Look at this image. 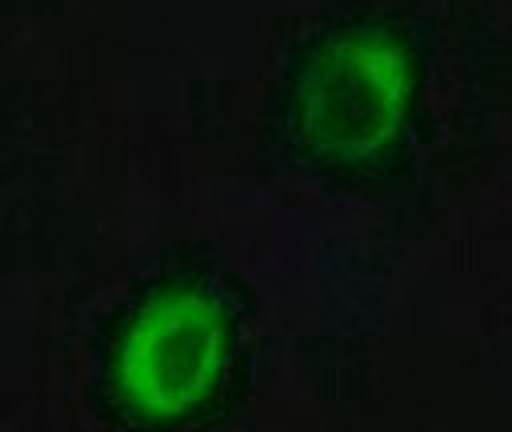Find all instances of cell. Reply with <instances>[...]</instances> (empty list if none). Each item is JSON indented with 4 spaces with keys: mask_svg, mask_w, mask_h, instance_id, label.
Returning a JSON list of instances; mask_svg holds the SVG:
<instances>
[{
    "mask_svg": "<svg viewBox=\"0 0 512 432\" xmlns=\"http://www.w3.org/2000/svg\"><path fill=\"white\" fill-rule=\"evenodd\" d=\"M228 352L232 324L224 304L204 288L176 284L148 296L128 320L112 356V388L132 416L168 424L216 392Z\"/></svg>",
    "mask_w": 512,
    "mask_h": 432,
    "instance_id": "cell-2",
    "label": "cell"
},
{
    "mask_svg": "<svg viewBox=\"0 0 512 432\" xmlns=\"http://www.w3.org/2000/svg\"><path fill=\"white\" fill-rule=\"evenodd\" d=\"M412 56L384 28L324 40L296 80V128L312 156L368 164L388 152L412 104Z\"/></svg>",
    "mask_w": 512,
    "mask_h": 432,
    "instance_id": "cell-1",
    "label": "cell"
}]
</instances>
